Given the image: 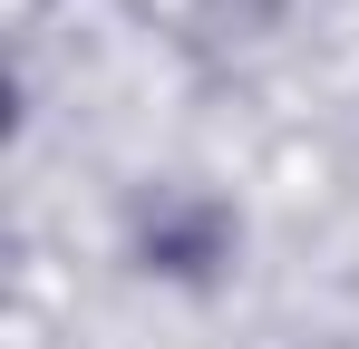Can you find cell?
Here are the masks:
<instances>
[{"instance_id":"cell-1","label":"cell","mask_w":359,"mask_h":349,"mask_svg":"<svg viewBox=\"0 0 359 349\" xmlns=\"http://www.w3.org/2000/svg\"><path fill=\"white\" fill-rule=\"evenodd\" d=\"M136 252H146V272L204 282V272L233 252V214H224V204H204V194H156V204L136 214Z\"/></svg>"}]
</instances>
